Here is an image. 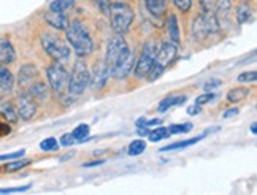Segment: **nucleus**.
I'll use <instances>...</instances> for the list:
<instances>
[{"label":"nucleus","instance_id":"nucleus-2","mask_svg":"<svg viewBox=\"0 0 257 195\" xmlns=\"http://www.w3.org/2000/svg\"><path fill=\"white\" fill-rule=\"evenodd\" d=\"M91 84V73H89V68L84 62V59H76L73 67H72V73H68V84H67V97H73L78 99L87 87Z\"/></svg>","mask_w":257,"mask_h":195},{"label":"nucleus","instance_id":"nucleus-42","mask_svg":"<svg viewBox=\"0 0 257 195\" xmlns=\"http://www.w3.org/2000/svg\"><path fill=\"white\" fill-rule=\"evenodd\" d=\"M238 113H240L238 108H229V110H227V111L222 114V118H224V119H229V118H232V116H236Z\"/></svg>","mask_w":257,"mask_h":195},{"label":"nucleus","instance_id":"nucleus-27","mask_svg":"<svg viewBox=\"0 0 257 195\" xmlns=\"http://www.w3.org/2000/svg\"><path fill=\"white\" fill-rule=\"evenodd\" d=\"M32 163L31 159H23V160H12V162H8L4 165V170L7 173H15V171H19V170H23L26 167H29V165Z\"/></svg>","mask_w":257,"mask_h":195},{"label":"nucleus","instance_id":"nucleus-24","mask_svg":"<svg viewBox=\"0 0 257 195\" xmlns=\"http://www.w3.org/2000/svg\"><path fill=\"white\" fill-rule=\"evenodd\" d=\"M236 19H238L240 24L244 23H251L252 19V8L248 2H241L238 7H236Z\"/></svg>","mask_w":257,"mask_h":195},{"label":"nucleus","instance_id":"nucleus-45","mask_svg":"<svg viewBox=\"0 0 257 195\" xmlns=\"http://www.w3.org/2000/svg\"><path fill=\"white\" fill-rule=\"evenodd\" d=\"M102 163H105V159H98V160H94V162H86L83 167L91 168V167H97V165H102Z\"/></svg>","mask_w":257,"mask_h":195},{"label":"nucleus","instance_id":"nucleus-16","mask_svg":"<svg viewBox=\"0 0 257 195\" xmlns=\"http://www.w3.org/2000/svg\"><path fill=\"white\" fill-rule=\"evenodd\" d=\"M16 61V51L8 38H0V64L8 65Z\"/></svg>","mask_w":257,"mask_h":195},{"label":"nucleus","instance_id":"nucleus-25","mask_svg":"<svg viewBox=\"0 0 257 195\" xmlns=\"http://www.w3.org/2000/svg\"><path fill=\"white\" fill-rule=\"evenodd\" d=\"M249 95V89L248 87H233L229 92H227V100L230 103H236V102H241L243 99Z\"/></svg>","mask_w":257,"mask_h":195},{"label":"nucleus","instance_id":"nucleus-20","mask_svg":"<svg viewBox=\"0 0 257 195\" xmlns=\"http://www.w3.org/2000/svg\"><path fill=\"white\" fill-rule=\"evenodd\" d=\"M145 5L154 18H162L167 12V0H145Z\"/></svg>","mask_w":257,"mask_h":195},{"label":"nucleus","instance_id":"nucleus-1","mask_svg":"<svg viewBox=\"0 0 257 195\" xmlns=\"http://www.w3.org/2000/svg\"><path fill=\"white\" fill-rule=\"evenodd\" d=\"M65 38L68 45L73 48L78 57H86L94 51L92 37L81 21H73L65 31Z\"/></svg>","mask_w":257,"mask_h":195},{"label":"nucleus","instance_id":"nucleus-9","mask_svg":"<svg viewBox=\"0 0 257 195\" xmlns=\"http://www.w3.org/2000/svg\"><path fill=\"white\" fill-rule=\"evenodd\" d=\"M16 111L23 121H31L38 111V103L26 91H21L16 97Z\"/></svg>","mask_w":257,"mask_h":195},{"label":"nucleus","instance_id":"nucleus-34","mask_svg":"<svg viewBox=\"0 0 257 195\" xmlns=\"http://www.w3.org/2000/svg\"><path fill=\"white\" fill-rule=\"evenodd\" d=\"M216 94L211 91V92H206V94H202V95H199V97H197V99H195V103L197 105H205V103H210V102H213L214 99H216Z\"/></svg>","mask_w":257,"mask_h":195},{"label":"nucleus","instance_id":"nucleus-33","mask_svg":"<svg viewBox=\"0 0 257 195\" xmlns=\"http://www.w3.org/2000/svg\"><path fill=\"white\" fill-rule=\"evenodd\" d=\"M238 83H255L257 80V72L255 70H251V72H243L238 75Z\"/></svg>","mask_w":257,"mask_h":195},{"label":"nucleus","instance_id":"nucleus-32","mask_svg":"<svg viewBox=\"0 0 257 195\" xmlns=\"http://www.w3.org/2000/svg\"><path fill=\"white\" fill-rule=\"evenodd\" d=\"M192 130V124L191 122H186V124H176V125H170L169 127V132L172 135H176V133H187Z\"/></svg>","mask_w":257,"mask_h":195},{"label":"nucleus","instance_id":"nucleus-38","mask_svg":"<svg viewBox=\"0 0 257 195\" xmlns=\"http://www.w3.org/2000/svg\"><path fill=\"white\" fill-rule=\"evenodd\" d=\"M75 143H76V140L73 138L72 133H64L61 136V140H59V144H61V146H72Z\"/></svg>","mask_w":257,"mask_h":195},{"label":"nucleus","instance_id":"nucleus-43","mask_svg":"<svg viewBox=\"0 0 257 195\" xmlns=\"http://www.w3.org/2000/svg\"><path fill=\"white\" fill-rule=\"evenodd\" d=\"M199 113H200V105H197V103L187 108V114H191V116H195V114H199Z\"/></svg>","mask_w":257,"mask_h":195},{"label":"nucleus","instance_id":"nucleus-3","mask_svg":"<svg viewBox=\"0 0 257 195\" xmlns=\"http://www.w3.org/2000/svg\"><path fill=\"white\" fill-rule=\"evenodd\" d=\"M221 31L219 24H217V19L213 12H206L203 10V13L197 15L194 23H192V34L197 42L205 43L208 42L213 35H217Z\"/></svg>","mask_w":257,"mask_h":195},{"label":"nucleus","instance_id":"nucleus-11","mask_svg":"<svg viewBox=\"0 0 257 195\" xmlns=\"http://www.w3.org/2000/svg\"><path fill=\"white\" fill-rule=\"evenodd\" d=\"M37 80H40V73H38L37 67L32 64H26L19 68L18 73V86L21 91H26L29 86L34 84Z\"/></svg>","mask_w":257,"mask_h":195},{"label":"nucleus","instance_id":"nucleus-31","mask_svg":"<svg viewBox=\"0 0 257 195\" xmlns=\"http://www.w3.org/2000/svg\"><path fill=\"white\" fill-rule=\"evenodd\" d=\"M40 149L46 151V152H51V151H57L59 149V141L54 138V136H49V138H45L40 143Z\"/></svg>","mask_w":257,"mask_h":195},{"label":"nucleus","instance_id":"nucleus-6","mask_svg":"<svg viewBox=\"0 0 257 195\" xmlns=\"http://www.w3.org/2000/svg\"><path fill=\"white\" fill-rule=\"evenodd\" d=\"M46 78H48L49 89L53 91V94L64 95L68 84V72L61 62L54 61L51 65L46 67Z\"/></svg>","mask_w":257,"mask_h":195},{"label":"nucleus","instance_id":"nucleus-19","mask_svg":"<svg viewBox=\"0 0 257 195\" xmlns=\"http://www.w3.org/2000/svg\"><path fill=\"white\" fill-rule=\"evenodd\" d=\"M26 92L32 97L37 103H42L48 99V87L42 80H37L34 84H31L26 89Z\"/></svg>","mask_w":257,"mask_h":195},{"label":"nucleus","instance_id":"nucleus-40","mask_svg":"<svg viewBox=\"0 0 257 195\" xmlns=\"http://www.w3.org/2000/svg\"><path fill=\"white\" fill-rule=\"evenodd\" d=\"M219 86H221V80H211V81H208L205 84V91L211 92L213 89H216V87H219Z\"/></svg>","mask_w":257,"mask_h":195},{"label":"nucleus","instance_id":"nucleus-37","mask_svg":"<svg viewBox=\"0 0 257 195\" xmlns=\"http://www.w3.org/2000/svg\"><path fill=\"white\" fill-rule=\"evenodd\" d=\"M31 189V184H26V186H19V187H5L0 189V193H16V192H26Z\"/></svg>","mask_w":257,"mask_h":195},{"label":"nucleus","instance_id":"nucleus-12","mask_svg":"<svg viewBox=\"0 0 257 195\" xmlns=\"http://www.w3.org/2000/svg\"><path fill=\"white\" fill-rule=\"evenodd\" d=\"M213 13L217 19V24L229 26L230 24V13H232V2L230 0H213Z\"/></svg>","mask_w":257,"mask_h":195},{"label":"nucleus","instance_id":"nucleus-26","mask_svg":"<svg viewBox=\"0 0 257 195\" xmlns=\"http://www.w3.org/2000/svg\"><path fill=\"white\" fill-rule=\"evenodd\" d=\"M73 7H75V0H53L49 4V10L57 13H65L67 10H70Z\"/></svg>","mask_w":257,"mask_h":195},{"label":"nucleus","instance_id":"nucleus-46","mask_svg":"<svg viewBox=\"0 0 257 195\" xmlns=\"http://www.w3.org/2000/svg\"><path fill=\"white\" fill-rule=\"evenodd\" d=\"M251 133H252V135H255V133H257V124H255V122H252V124H251Z\"/></svg>","mask_w":257,"mask_h":195},{"label":"nucleus","instance_id":"nucleus-28","mask_svg":"<svg viewBox=\"0 0 257 195\" xmlns=\"http://www.w3.org/2000/svg\"><path fill=\"white\" fill-rule=\"evenodd\" d=\"M72 135H73V138L76 141H84L87 136H89V125L87 124L76 125V127L73 129V132H72Z\"/></svg>","mask_w":257,"mask_h":195},{"label":"nucleus","instance_id":"nucleus-21","mask_svg":"<svg viewBox=\"0 0 257 195\" xmlns=\"http://www.w3.org/2000/svg\"><path fill=\"white\" fill-rule=\"evenodd\" d=\"M186 100H187L186 95H170V97H165V99L159 103V106H157V111H159V113H165L167 110H170L172 106L183 105Z\"/></svg>","mask_w":257,"mask_h":195},{"label":"nucleus","instance_id":"nucleus-44","mask_svg":"<svg viewBox=\"0 0 257 195\" xmlns=\"http://www.w3.org/2000/svg\"><path fill=\"white\" fill-rule=\"evenodd\" d=\"M200 4L206 12H213V0H200Z\"/></svg>","mask_w":257,"mask_h":195},{"label":"nucleus","instance_id":"nucleus-30","mask_svg":"<svg viewBox=\"0 0 257 195\" xmlns=\"http://www.w3.org/2000/svg\"><path fill=\"white\" fill-rule=\"evenodd\" d=\"M148 136H150L151 141H159V140H164V138H169L170 136V132L167 127H157L156 130H151L150 133H148Z\"/></svg>","mask_w":257,"mask_h":195},{"label":"nucleus","instance_id":"nucleus-41","mask_svg":"<svg viewBox=\"0 0 257 195\" xmlns=\"http://www.w3.org/2000/svg\"><path fill=\"white\" fill-rule=\"evenodd\" d=\"M10 132H12V129H10L8 122H0V136H7Z\"/></svg>","mask_w":257,"mask_h":195},{"label":"nucleus","instance_id":"nucleus-35","mask_svg":"<svg viewBox=\"0 0 257 195\" xmlns=\"http://www.w3.org/2000/svg\"><path fill=\"white\" fill-rule=\"evenodd\" d=\"M173 4L183 13L189 12V10L192 8V0H173Z\"/></svg>","mask_w":257,"mask_h":195},{"label":"nucleus","instance_id":"nucleus-13","mask_svg":"<svg viewBox=\"0 0 257 195\" xmlns=\"http://www.w3.org/2000/svg\"><path fill=\"white\" fill-rule=\"evenodd\" d=\"M134 64H135V56H134L132 51H128V53L122 57V59L111 68L110 75H111L113 78H116V80H122V78H125L128 73L132 72Z\"/></svg>","mask_w":257,"mask_h":195},{"label":"nucleus","instance_id":"nucleus-18","mask_svg":"<svg viewBox=\"0 0 257 195\" xmlns=\"http://www.w3.org/2000/svg\"><path fill=\"white\" fill-rule=\"evenodd\" d=\"M0 116H2L8 124H16L19 119L16 105L7 99H0Z\"/></svg>","mask_w":257,"mask_h":195},{"label":"nucleus","instance_id":"nucleus-36","mask_svg":"<svg viewBox=\"0 0 257 195\" xmlns=\"http://www.w3.org/2000/svg\"><path fill=\"white\" fill-rule=\"evenodd\" d=\"M24 154H26L24 149H19V151H15V152H10V154H2V155H0V162H4V160H13V159H21Z\"/></svg>","mask_w":257,"mask_h":195},{"label":"nucleus","instance_id":"nucleus-4","mask_svg":"<svg viewBox=\"0 0 257 195\" xmlns=\"http://www.w3.org/2000/svg\"><path fill=\"white\" fill-rule=\"evenodd\" d=\"M106 15L110 18V26L116 34L124 35L128 31V27L132 26L134 10L131 8V5H127L124 2L110 4V8H108Z\"/></svg>","mask_w":257,"mask_h":195},{"label":"nucleus","instance_id":"nucleus-8","mask_svg":"<svg viewBox=\"0 0 257 195\" xmlns=\"http://www.w3.org/2000/svg\"><path fill=\"white\" fill-rule=\"evenodd\" d=\"M154 61H156V48L153 46V43H146L143 46L140 57L137 59V62L134 64V68H132V73L137 80H143V78H146V75L151 70V67L154 65Z\"/></svg>","mask_w":257,"mask_h":195},{"label":"nucleus","instance_id":"nucleus-29","mask_svg":"<svg viewBox=\"0 0 257 195\" xmlns=\"http://www.w3.org/2000/svg\"><path fill=\"white\" fill-rule=\"evenodd\" d=\"M145 149H146V143L143 140H135L128 144L127 152H128V155H140L145 152Z\"/></svg>","mask_w":257,"mask_h":195},{"label":"nucleus","instance_id":"nucleus-7","mask_svg":"<svg viewBox=\"0 0 257 195\" xmlns=\"http://www.w3.org/2000/svg\"><path fill=\"white\" fill-rule=\"evenodd\" d=\"M128 51H131V48H128L122 35L116 34L113 38H110V42L106 45V54H105V61H103L108 65V68H110V72Z\"/></svg>","mask_w":257,"mask_h":195},{"label":"nucleus","instance_id":"nucleus-39","mask_svg":"<svg viewBox=\"0 0 257 195\" xmlns=\"http://www.w3.org/2000/svg\"><path fill=\"white\" fill-rule=\"evenodd\" d=\"M94 4L97 5V8L100 10V13L106 15L108 13V8H110V0H94Z\"/></svg>","mask_w":257,"mask_h":195},{"label":"nucleus","instance_id":"nucleus-5","mask_svg":"<svg viewBox=\"0 0 257 195\" xmlns=\"http://www.w3.org/2000/svg\"><path fill=\"white\" fill-rule=\"evenodd\" d=\"M40 43L46 54L56 62H65L70 57V46L59 37H56L54 34L45 32L40 38Z\"/></svg>","mask_w":257,"mask_h":195},{"label":"nucleus","instance_id":"nucleus-14","mask_svg":"<svg viewBox=\"0 0 257 195\" xmlns=\"http://www.w3.org/2000/svg\"><path fill=\"white\" fill-rule=\"evenodd\" d=\"M108 78H110V68L105 62H97L94 65V70H92V75H91V84L94 89L100 91L102 87H105Z\"/></svg>","mask_w":257,"mask_h":195},{"label":"nucleus","instance_id":"nucleus-15","mask_svg":"<svg viewBox=\"0 0 257 195\" xmlns=\"http://www.w3.org/2000/svg\"><path fill=\"white\" fill-rule=\"evenodd\" d=\"M45 21L53 29H56V31H62V32H65L67 27L70 26V21H68V18L64 13L51 12V10L45 15Z\"/></svg>","mask_w":257,"mask_h":195},{"label":"nucleus","instance_id":"nucleus-17","mask_svg":"<svg viewBox=\"0 0 257 195\" xmlns=\"http://www.w3.org/2000/svg\"><path fill=\"white\" fill-rule=\"evenodd\" d=\"M15 87V76L7 67L0 65V97L10 94Z\"/></svg>","mask_w":257,"mask_h":195},{"label":"nucleus","instance_id":"nucleus-23","mask_svg":"<svg viewBox=\"0 0 257 195\" xmlns=\"http://www.w3.org/2000/svg\"><path fill=\"white\" fill-rule=\"evenodd\" d=\"M205 133L200 135V136H195V138H189V140H183V141H176V143H172L169 146H165V148H161L162 152H167V151H175V149H184V148H189V146L195 144V143H199L200 140L205 138Z\"/></svg>","mask_w":257,"mask_h":195},{"label":"nucleus","instance_id":"nucleus-10","mask_svg":"<svg viewBox=\"0 0 257 195\" xmlns=\"http://www.w3.org/2000/svg\"><path fill=\"white\" fill-rule=\"evenodd\" d=\"M176 53H178L176 43H173L172 40L170 42H164L159 50L156 51V62L159 64L161 67L167 68L176 59Z\"/></svg>","mask_w":257,"mask_h":195},{"label":"nucleus","instance_id":"nucleus-22","mask_svg":"<svg viewBox=\"0 0 257 195\" xmlns=\"http://www.w3.org/2000/svg\"><path fill=\"white\" fill-rule=\"evenodd\" d=\"M165 29H167V34H169L170 40L173 43H180V27H178V19L175 15H170L169 19L165 23Z\"/></svg>","mask_w":257,"mask_h":195}]
</instances>
